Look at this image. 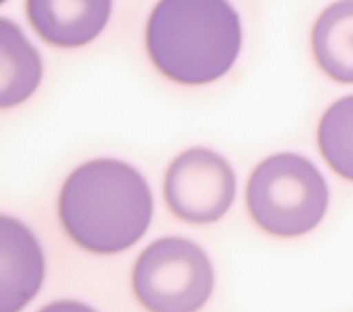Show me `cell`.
I'll list each match as a JSON object with an SVG mask.
<instances>
[{"mask_svg":"<svg viewBox=\"0 0 353 312\" xmlns=\"http://www.w3.org/2000/svg\"><path fill=\"white\" fill-rule=\"evenodd\" d=\"M154 218L150 183L134 165L97 157L69 174L59 194V222L81 250L119 254L148 232Z\"/></svg>","mask_w":353,"mask_h":312,"instance_id":"6da1fadb","label":"cell"},{"mask_svg":"<svg viewBox=\"0 0 353 312\" xmlns=\"http://www.w3.org/2000/svg\"><path fill=\"white\" fill-rule=\"evenodd\" d=\"M241 49L243 25L230 0H158L145 25L152 65L180 85L222 79Z\"/></svg>","mask_w":353,"mask_h":312,"instance_id":"7a4b0ae2","label":"cell"},{"mask_svg":"<svg viewBox=\"0 0 353 312\" xmlns=\"http://www.w3.org/2000/svg\"><path fill=\"white\" fill-rule=\"evenodd\" d=\"M329 185L319 167L299 154L263 159L246 182V208L252 222L276 238L309 234L325 218Z\"/></svg>","mask_w":353,"mask_h":312,"instance_id":"3957f363","label":"cell"},{"mask_svg":"<svg viewBox=\"0 0 353 312\" xmlns=\"http://www.w3.org/2000/svg\"><path fill=\"white\" fill-rule=\"evenodd\" d=\"M132 287L148 312H198L212 296L214 268L196 242L165 236L137 256Z\"/></svg>","mask_w":353,"mask_h":312,"instance_id":"277c9868","label":"cell"},{"mask_svg":"<svg viewBox=\"0 0 353 312\" xmlns=\"http://www.w3.org/2000/svg\"><path fill=\"white\" fill-rule=\"evenodd\" d=\"M236 198L232 165L208 147H190L168 165L163 200L170 211L188 224L218 222Z\"/></svg>","mask_w":353,"mask_h":312,"instance_id":"5b68a950","label":"cell"},{"mask_svg":"<svg viewBox=\"0 0 353 312\" xmlns=\"http://www.w3.org/2000/svg\"><path fill=\"white\" fill-rule=\"evenodd\" d=\"M25 6L28 23L47 45L79 49L105 30L113 0H27Z\"/></svg>","mask_w":353,"mask_h":312,"instance_id":"8992f818","label":"cell"},{"mask_svg":"<svg viewBox=\"0 0 353 312\" xmlns=\"http://www.w3.org/2000/svg\"><path fill=\"white\" fill-rule=\"evenodd\" d=\"M2 296L0 312H21L45 282V252L39 238L21 220L2 216Z\"/></svg>","mask_w":353,"mask_h":312,"instance_id":"52a82bcc","label":"cell"},{"mask_svg":"<svg viewBox=\"0 0 353 312\" xmlns=\"http://www.w3.org/2000/svg\"><path fill=\"white\" fill-rule=\"evenodd\" d=\"M311 49L327 77L353 85V0H337L319 14L311 30Z\"/></svg>","mask_w":353,"mask_h":312,"instance_id":"ba28073f","label":"cell"},{"mask_svg":"<svg viewBox=\"0 0 353 312\" xmlns=\"http://www.w3.org/2000/svg\"><path fill=\"white\" fill-rule=\"evenodd\" d=\"M2 32V89L0 105L10 109L25 103L43 81V59L25 37L21 26L8 19L0 23Z\"/></svg>","mask_w":353,"mask_h":312,"instance_id":"9c48e42d","label":"cell"},{"mask_svg":"<svg viewBox=\"0 0 353 312\" xmlns=\"http://www.w3.org/2000/svg\"><path fill=\"white\" fill-rule=\"evenodd\" d=\"M317 147L339 178L353 182V95L329 105L317 127Z\"/></svg>","mask_w":353,"mask_h":312,"instance_id":"30bf717a","label":"cell"},{"mask_svg":"<svg viewBox=\"0 0 353 312\" xmlns=\"http://www.w3.org/2000/svg\"><path fill=\"white\" fill-rule=\"evenodd\" d=\"M39 312H97L93 306L79 300H54L43 306Z\"/></svg>","mask_w":353,"mask_h":312,"instance_id":"8fae6325","label":"cell"}]
</instances>
